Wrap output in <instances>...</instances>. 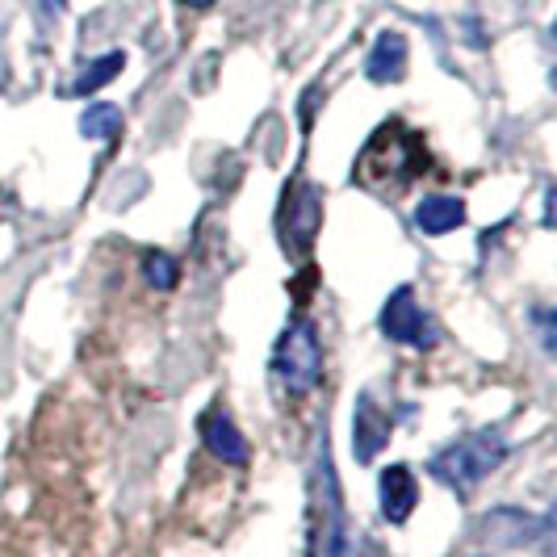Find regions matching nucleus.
Returning a JSON list of instances; mask_svg holds the SVG:
<instances>
[{
	"label": "nucleus",
	"instance_id": "6e6552de",
	"mask_svg": "<svg viewBox=\"0 0 557 557\" xmlns=\"http://www.w3.org/2000/svg\"><path fill=\"white\" fill-rule=\"evenodd\" d=\"M201 441L226 466H244L248 461V441H244V432L235 428V419L226 416V411H210V416L201 419Z\"/></svg>",
	"mask_w": 557,
	"mask_h": 557
},
{
	"label": "nucleus",
	"instance_id": "9b49d317",
	"mask_svg": "<svg viewBox=\"0 0 557 557\" xmlns=\"http://www.w3.org/2000/svg\"><path fill=\"white\" fill-rule=\"evenodd\" d=\"M122 67H126V55H122V51H106V55H101V59H92V63H84V67H81V76L72 81V88H67V92H72V97H88V92H97V88H106V84H110L113 76L122 72Z\"/></svg>",
	"mask_w": 557,
	"mask_h": 557
},
{
	"label": "nucleus",
	"instance_id": "423d86ee",
	"mask_svg": "<svg viewBox=\"0 0 557 557\" xmlns=\"http://www.w3.org/2000/svg\"><path fill=\"white\" fill-rule=\"evenodd\" d=\"M386 445H391V416H382V407L373 403V394H361L357 398V411H352V448H357V461H373Z\"/></svg>",
	"mask_w": 557,
	"mask_h": 557
},
{
	"label": "nucleus",
	"instance_id": "20e7f679",
	"mask_svg": "<svg viewBox=\"0 0 557 557\" xmlns=\"http://www.w3.org/2000/svg\"><path fill=\"white\" fill-rule=\"evenodd\" d=\"M382 332L391 335L394 344H411V348H436V339H441L436 323L419 310L411 285H398L391 302L382 307Z\"/></svg>",
	"mask_w": 557,
	"mask_h": 557
},
{
	"label": "nucleus",
	"instance_id": "1a4fd4ad",
	"mask_svg": "<svg viewBox=\"0 0 557 557\" xmlns=\"http://www.w3.org/2000/svg\"><path fill=\"white\" fill-rule=\"evenodd\" d=\"M416 503H419V486L416 478H411V470L407 466H391L382 474V516L391 524H407L411 511H416Z\"/></svg>",
	"mask_w": 557,
	"mask_h": 557
},
{
	"label": "nucleus",
	"instance_id": "7ed1b4c3",
	"mask_svg": "<svg viewBox=\"0 0 557 557\" xmlns=\"http://www.w3.org/2000/svg\"><path fill=\"white\" fill-rule=\"evenodd\" d=\"M273 373L281 377V386L294 394H307L319 386V377H323V344H319L314 323L298 319V323L285 327V335L273 348Z\"/></svg>",
	"mask_w": 557,
	"mask_h": 557
},
{
	"label": "nucleus",
	"instance_id": "0eeeda50",
	"mask_svg": "<svg viewBox=\"0 0 557 557\" xmlns=\"http://www.w3.org/2000/svg\"><path fill=\"white\" fill-rule=\"evenodd\" d=\"M403 72H407V38L398 29H382L364 59V76L373 84H394L403 81Z\"/></svg>",
	"mask_w": 557,
	"mask_h": 557
},
{
	"label": "nucleus",
	"instance_id": "2eb2a0df",
	"mask_svg": "<svg viewBox=\"0 0 557 557\" xmlns=\"http://www.w3.org/2000/svg\"><path fill=\"white\" fill-rule=\"evenodd\" d=\"M181 4H189V9H210L214 0H181Z\"/></svg>",
	"mask_w": 557,
	"mask_h": 557
},
{
	"label": "nucleus",
	"instance_id": "f257e3e1",
	"mask_svg": "<svg viewBox=\"0 0 557 557\" xmlns=\"http://www.w3.org/2000/svg\"><path fill=\"white\" fill-rule=\"evenodd\" d=\"M310 557H348V524H344V495L327 448V428L319 432L314 466H310Z\"/></svg>",
	"mask_w": 557,
	"mask_h": 557
},
{
	"label": "nucleus",
	"instance_id": "4468645a",
	"mask_svg": "<svg viewBox=\"0 0 557 557\" xmlns=\"http://www.w3.org/2000/svg\"><path fill=\"white\" fill-rule=\"evenodd\" d=\"M42 13H47V17H59V13H63V0H42Z\"/></svg>",
	"mask_w": 557,
	"mask_h": 557
},
{
	"label": "nucleus",
	"instance_id": "9d476101",
	"mask_svg": "<svg viewBox=\"0 0 557 557\" xmlns=\"http://www.w3.org/2000/svg\"><path fill=\"white\" fill-rule=\"evenodd\" d=\"M466 223V206L457 201V197H423L416 206V226L423 235H448V231H457V226Z\"/></svg>",
	"mask_w": 557,
	"mask_h": 557
},
{
	"label": "nucleus",
	"instance_id": "ddd939ff",
	"mask_svg": "<svg viewBox=\"0 0 557 557\" xmlns=\"http://www.w3.org/2000/svg\"><path fill=\"white\" fill-rule=\"evenodd\" d=\"M143 277L151 289H172L176 285V260L168 256V251H151L147 260H143Z\"/></svg>",
	"mask_w": 557,
	"mask_h": 557
},
{
	"label": "nucleus",
	"instance_id": "f8f14e48",
	"mask_svg": "<svg viewBox=\"0 0 557 557\" xmlns=\"http://www.w3.org/2000/svg\"><path fill=\"white\" fill-rule=\"evenodd\" d=\"M122 131V110L101 101V106H88L81 117V135L84 139H113Z\"/></svg>",
	"mask_w": 557,
	"mask_h": 557
},
{
	"label": "nucleus",
	"instance_id": "39448f33",
	"mask_svg": "<svg viewBox=\"0 0 557 557\" xmlns=\"http://www.w3.org/2000/svg\"><path fill=\"white\" fill-rule=\"evenodd\" d=\"M323 226V197L314 185H294L281 201V244L289 251H307Z\"/></svg>",
	"mask_w": 557,
	"mask_h": 557
},
{
	"label": "nucleus",
	"instance_id": "f03ea898",
	"mask_svg": "<svg viewBox=\"0 0 557 557\" xmlns=\"http://www.w3.org/2000/svg\"><path fill=\"white\" fill-rule=\"evenodd\" d=\"M503 453H507L503 436L486 428V432H470V436H461V441H453L448 448H441L428 470H432L436 482H445L453 491H470V486H478L482 478L499 466Z\"/></svg>",
	"mask_w": 557,
	"mask_h": 557
}]
</instances>
